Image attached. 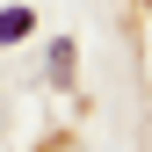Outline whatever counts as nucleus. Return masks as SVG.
I'll return each mask as SVG.
<instances>
[{"instance_id": "nucleus-1", "label": "nucleus", "mask_w": 152, "mask_h": 152, "mask_svg": "<svg viewBox=\"0 0 152 152\" xmlns=\"http://www.w3.org/2000/svg\"><path fill=\"white\" fill-rule=\"evenodd\" d=\"M15 36H29V7H7V15H0V44H15Z\"/></svg>"}]
</instances>
